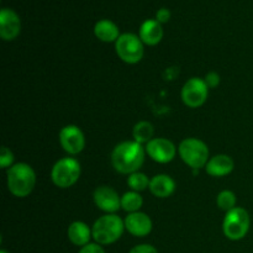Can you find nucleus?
<instances>
[{"instance_id": "nucleus-5", "label": "nucleus", "mask_w": 253, "mask_h": 253, "mask_svg": "<svg viewBox=\"0 0 253 253\" xmlns=\"http://www.w3.org/2000/svg\"><path fill=\"white\" fill-rule=\"evenodd\" d=\"M250 226H251L250 214L247 210L240 207L227 211L222 221L224 235L231 241H240L244 239L249 234Z\"/></svg>"}, {"instance_id": "nucleus-9", "label": "nucleus", "mask_w": 253, "mask_h": 253, "mask_svg": "<svg viewBox=\"0 0 253 253\" xmlns=\"http://www.w3.org/2000/svg\"><path fill=\"white\" fill-rule=\"evenodd\" d=\"M146 153L155 162L166 165L174 160L177 155V147L172 141L163 137H155L146 145Z\"/></svg>"}, {"instance_id": "nucleus-3", "label": "nucleus", "mask_w": 253, "mask_h": 253, "mask_svg": "<svg viewBox=\"0 0 253 253\" xmlns=\"http://www.w3.org/2000/svg\"><path fill=\"white\" fill-rule=\"evenodd\" d=\"M125 222L116 214H106L100 216L91 226L93 239L99 245L115 244L124 234Z\"/></svg>"}, {"instance_id": "nucleus-7", "label": "nucleus", "mask_w": 253, "mask_h": 253, "mask_svg": "<svg viewBox=\"0 0 253 253\" xmlns=\"http://www.w3.org/2000/svg\"><path fill=\"white\" fill-rule=\"evenodd\" d=\"M116 54L121 61L128 64H135L142 59L145 48L140 36L135 34H123L115 42Z\"/></svg>"}, {"instance_id": "nucleus-13", "label": "nucleus", "mask_w": 253, "mask_h": 253, "mask_svg": "<svg viewBox=\"0 0 253 253\" xmlns=\"http://www.w3.org/2000/svg\"><path fill=\"white\" fill-rule=\"evenodd\" d=\"M124 222H125V229L135 237H145L152 231V220L142 211L128 214Z\"/></svg>"}, {"instance_id": "nucleus-10", "label": "nucleus", "mask_w": 253, "mask_h": 253, "mask_svg": "<svg viewBox=\"0 0 253 253\" xmlns=\"http://www.w3.org/2000/svg\"><path fill=\"white\" fill-rule=\"evenodd\" d=\"M59 143L67 153L76 156L85 147V137L78 126L67 125L59 131Z\"/></svg>"}, {"instance_id": "nucleus-25", "label": "nucleus", "mask_w": 253, "mask_h": 253, "mask_svg": "<svg viewBox=\"0 0 253 253\" xmlns=\"http://www.w3.org/2000/svg\"><path fill=\"white\" fill-rule=\"evenodd\" d=\"M128 253H158V251L152 246V245L143 244L135 246Z\"/></svg>"}, {"instance_id": "nucleus-17", "label": "nucleus", "mask_w": 253, "mask_h": 253, "mask_svg": "<svg viewBox=\"0 0 253 253\" xmlns=\"http://www.w3.org/2000/svg\"><path fill=\"white\" fill-rule=\"evenodd\" d=\"M68 239L76 246L84 247L90 244V239L93 237L91 229L83 221H74L68 227Z\"/></svg>"}, {"instance_id": "nucleus-1", "label": "nucleus", "mask_w": 253, "mask_h": 253, "mask_svg": "<svg viewBox=\"0 0 253 253\" xmlns=\"http://www.w3.org/2000/svg\"><path fill=\"white\" fill-rule=\"evenodd\" d=\"M146 148L136 141H124L114 147L111 152V165L121 174L138 172L145 162Z\"/></svg>"}, {"instance_id": "nucleus-18", "label": "nucleus", "mask_w": 253, "mask_h": 253, "mask_svg": "<svg viewBox=\"0 0 253 253\" xmlns=\"http://www.w3.org/2000/svg\"><path fill=\"white\" fill-rule=\"evenodd\" d=\"M96 39L103 42H116L120 37V31L116 24L110 20H100L94 26Z\"/></svg>"}, {"instance_id": "nucleus-16", "label": "nucleus", "mask_w": 253, "mask_h": 253, "mask_svg": "<svg viewBox=\"0 0 253 253\" xmlns=\"http://www.w3.org/2000/svg\"><path fill=\"white\" fill-rule=\"evenodd\" d=\"M148 189L156 198L165 199V198L170 197L174 193L175 182L168 174H157L151 178Z\"/></svg>"}, {"instance_id": "nucleus-19", "label": "nucleus", "mask_w": 253, "mask_h": 253, "mask_svg": "<svg viewBox=\"0 0 253 253\" xmlns=\"http://www.w3.org/2000/svg\"><path fill=\"white\" fill-rule=\"evenodd\" d=\"M153 133H155V128H153L152 124L148 123V121H140L133 126V141L141 143V145H143V143L147 145L152 138H155Z\"/></svg>"}, {"instance_id": "nucleus-12", "label": "nucleus", "mask_w": 253, "mask_h": 253, "mask_svg": "<svg viewBox=\"0 0 253 253\" xmlns=\"http://www.w3.org/2000/svg\"><path fill=\"white\" fill-rule=\"evenodd\" d=\"M21 31V21L14 10L1 9L0 11V37L4 41H12Z\"/></svg>"}, {"instance_id": "nucleus-15", "label": "nucleus", "mask_w": 253, "mask_h": 253, "mask_svg": "<svg viewBox=\"0 0 253 253\" xmlns=\"http://www.w3.org/2000/svg\"><path fill=\"white\" fill-rule=\"evenodd\" d=\"M138 36H140L143 44L156 46V44L160 43L163 39L162 25H161L157 20H146V21L141 25Z\"/></svg>"}, {"instance_id": "nucleus-22", "label": "nucleus", "mask_w": 253, "mask_h": 253, "mask_svg": "<svg viewBox=\"0 0 253 253\" xmlns=\"http://www.w3.org/2000/svg\"><path fill=\"white\" fill-rule=\"evenodd\" d=\"M236 195L231 190H222V192L219 193L216 198L217 207L226 212L236 208Z\"/></svg>"}, {"instance_id": "nucleus-20", "label": "nucleus", "mask_w": 253, "mask_h": 253, "mask_svg": "<svg viewBox=\"0 0 253 253\" xmlns=\"http://www.w3.org/2000/svg\"><path fill=\"white\" fill-rule=\"evenodd\" d=\"M143 205V199L140 195V193L133 192H126L125 194L121 197V209L125 210L128 214H132V212L140 211V209Z\"/></svg>"}, {"instance_id": "nucleus-21", "label": "nucleus", "mask_w": 253, "mask_h": 253, "mask_svg": "<svg viewBox=\"0 0 253 253\" xmlns=\"http://www.w3.org/2000/svg\"><path fill=\"white\" fill-rule=\"evenodd\" d=\"M150 182L151 179H148L147 175L145 173L140 172V170L135 173H131V174H128L127 178V184L130 187V189L137 193L143 192L147 188H150Z\"/></svg>"}, {"instance_id": "nucleus-11", "label": "nucleus", "mask_w": 253, "mask_h": 253, "mask_svg": "<svg viewBox=\"0 0 253 253\" xmlns=\"http://www.w3.org/2000/svg\"><path fill=\"white\" fill-rule=\"evenodd\" d=\"M93 199L98 209L106 214H115L121 209V197L115 189L108 185H101L94 190Z\"/></svg>"}, {"instance_id": "nucleus-14", "label": "nucleus", "mask_w": 253, "mask_h": 253, "mask_svg": "<svg viewBox=\"0 0 253 253\" xmlns=\"http://www.w3.org/2000/svg\"><path fill=\"white\" fill-rule=\"evenodd\" d=\"M235 162L230 156L216 155L208 161L205 170L211 177H225L234 170Z\"/></svg>"}, {"instance_id": "nucleus-27", "label": "nucleus", "mask_w": 253, "mask_h": 253, "mask_svg": "<svg viewBox=\"0 0 253 253\" xmlns=\"http://www.w3.org/2000/svg\"><path fill=\"white\" fill-rule=\"evenodd\" d=\"M170 19V11L168 9H166V7H162V9H160L157 11V14H156V20H157L160 24H165V22H168Z\"/></svg>"}, {"instance_id": "nucleus-26", "label": "nucleus", "mask_w": 253, "mask_h": 253, "mask_svg": "<svg viewBox=\"0 0 253 253\" xmlns=\"http://www.w3.org/2000/svg\"><path fill=\"white\" fill-rule=\"evenodd\" d=\"M78 253H105L104 249L101 247V245L99 244H88L86 246L82 247L81 251Z\"/></svg>"}, {"instance_id": "nucleus-23", "label": "nucleus", "mask_w": 253, "mask_h": 253, "mask_svg": "<svg viewBox=\"0 0 253 253\" xmlns=\"http://www.w3.org/2000/svg\"><path fill=\"white\" fill-rule=\"evenodd\" d=\"M0 166L1 168H7L9 169L11 166H14V155L7 147L2 146L1 153H0Z\"/></svg>"}, {"instance_id": "nucleus-2", "label": "nucleus", "mask_w": 253, "mask_h": 253, "mask_svg": "<svg viewBox=\"0 0 253 253\" xmlns=\"http://www.w3.org/2000/svg\"><path fill=\"white\" fill-rule=\"evenodd\" d=\"M6 183L7 189L14 197L26 198L36 185V173L27 163H15L7 169Z\"/></svg>"}, {"instance_id": "nucleus-28", "label": "nucleus", "mask_w": 253, "mask_h": 253, "mask_svg": "<svg viewBox=\"0 0 253 253\" xmlns=\"http://www.w3.org/2000/svg\"><path fill=\"white\" fill-rule=\"evenodd\" d=\"M0 253H9V252L5 251V250H1V251H0Z\"/></svg>"}, {"instance_id": "nucleus-8", "label": "nucleus", "mask_w": 253, "mask_h": 253, "mask_svg": "<svg viewBox=\"0 0 253 253\" xmlns=\"http://www.w3.org/2000/svg\"><path fill=\"white\" fill-rule=\"evenodd\" d=\"M182 100L188 108H200L208 100L209 95V86L207 85L204 79L193 77L184 83L182 88Z\"/></svg>"}, {"instance_id": "nucleus-24", "label": "nucleus", "mask_w": 253, "mask_h": 253, "mask_svg": "<svg viewBox=\"0 0 253 253\" xmlns=\"http://www.w3.org/2000/svg\"><path fill=\"white\" fill-rule=\"evenodd\" d=\"M204 81L209 88H216L220 84V76L216 72H209V73L205 76Z\"/></svg>"}, {"instance_id": "nucleus-6", "label": "nucleus", "mask_w": 253, "mask_h": 253, "mask_svg": "<svg viewBox=\"0 0 253 253\" xmlns=\"http://www.w3.org/2000/svg\"><path fill=\"white\" fill-rule=\"evenodd\" d=\"M81 165L76 158L66 157L57 161L51 170V179L56 187L61 189L71 188L81 177Z\"/></svg>"}, {"instance_id": "nucleus-4", "label": "nucleus", "mask_w": 253, "mask_h": 253, "mask_svg": "<svg viewBox=\"0 0 253 253\" xmlns=\"http://www.w3.org/2000/svg\"><path fill=\"white\" fill-rule=\"evenodd\" d=\"M180 158L192 169H200L205 167L209 158V148L204 141L189 137L180 142L178 147Z\"/></svg>"}]
</instances>
